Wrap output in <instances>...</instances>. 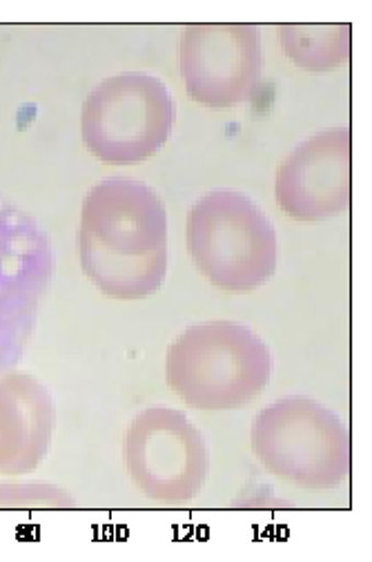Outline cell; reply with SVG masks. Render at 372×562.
Segmentation results:
<instances>
[{
	"label": "cell",
	"instance_id": "1",
	"mask_svg": "<svg viewBox=\"0 0 372 562\" xmlns=\"http://www.w3.org/2000/svg\"><path fill=\"white\" fill-rule=\"evenodd\" d=\"M81 268L110 300L138 302L161 291L168 274L166 203L147 183L110 177L83 199Z\"/></svg>",
	"mask_w": 372,
	"mask_h": 562
},
{
	"label": "cell",
	"instance_id": "2",
	"mask_svg": "<svg viewBox=\"0 0 372 562\" xmlns=\"http://www.w3.org/2000/svg\"><path fill=\"white\" fill-rule=\"evenodd\" d=\"M268 344L248 326L214 319L185 328L168 348L166 382L196 411H235L257 400L272 378Z\"/></svg>",
	"mask_w": 372,
	"mask_h": 562
},
{
	"label": "cell",
	"instance_id": "3",
	"mask_svg": "<svg viewBox=\"0 0 372 562\" xmlns=\"http://www.w3.org/2000/svg\"><path fill=\"white\" fill-rule=\"evenodd\" d=\"M185 244L196 270L223 293H252L277 272L274 226L239 190L203 194L188 213Z\"/></svg>",
	"mask_w": 372,
	"mask_h": 562
},
{
	"label": "cell",
	"instance_id": "4",
	"mask_svg": "<svg viewBox=\"0 0 372 562\" xmlns=\"http://www.w3.org/2000/svg\"><path fill=\"white\" fill-rule=\"evenodd\" d=\"M250 445L268 473L306 491H330L350 477L348 427L335 411L304 395L259 411Z\"/></svg>",
	"mask_w": 372,
	"mask_h": 562
},
{
	"label": "cell",
	"instance_id": "5",
	"mask_svg": "<svg viewBox=\"0 0 372 562\" xmlns=\"http://www.w3.org/2000/svg\"><path fill=\"white\" fill-rule=\"evenodd\" d=\"M174 121L177 105L161 79L125 72L101 81L88 94L81 136L105 166H138L168 144Z\"/></svg>",
	"mask_w": 372,
	"mask_h": 562
},
{
	"label": "cell",
	"instance_id": "6",
	"mask_svg": "<svg viewBox=\"0 0 372 562\" xmlns=\"http://www.w3.org/2000/svg\"><path fill=\"white\" fill-rule=\"evenodd\" d=\"M123 464L145 498L161 505L192 503L207 480V447L194 422L170 406L134 415L123 436Z\"/></svg>",
	"mask_w": 372,
	"mask_h": 562
},
{
	"label": "cell",
	"instance_id": "7",
	"mask_svg": "<svg viewBox=\"0 0 372 562\" xmlns=\"http://www.w3.org/2000/svg\"><path fill=\"white\" fill-rule=\"evenodd\" d=\"M52 272L54 255L45 231L0 194V375L23 360Z\"/></svg>",
	"mask_w": 372,
	"mask_h": 562
},
{
	"label": "cell",
	"instance_id": "8",
	"mask_svg": "<svg viewBox=\"0 0 372 562\" xmlns=\"http://www.w3.org/2000/svg\"><path fill=\"white\" fill-rule=\"evenodd\" d=\"M179 69L188 97L210 110L248 103L263 75L261 32L250 23L188 25L179 43Z\"/></svg>",
	"mask_w": 372,
	"mask_h": 562
},
{
	"label": "cell",
	"instance_id": "9",
	"mask_svg": "<svg viewBox=\"0 0 372 562\" xmlns=\"http://www.w3.org/2000/svg\"><path fill=\"white\" fill-rule=\"evenodd\" d=\"M352 196V136L328 127L302 140L279 166L274 199L300 224H324L343 215Z\"/></svg>",
	"mask_w": 372,
	"mask_h": 562
},
{
	"label": "cell",
	"instance_id": "10",
	"mask_svg": "<svg viewBox=\"0 0 372 562\" xmlns=\"http://www.w3.org/2000/svg\"><path fill=\"white\" fill-rule=\"evenodd\" d=\"M54 436V402L30 373L0 375V473L23 475L38 469Z\"/></svg>",
	"mask_w": 372,
	"mask_h": 562
},
{
	"label": "cell",
	"instance_id": "11",
	"mask_svg": "<svg viewBox=\"0 0 372 562\" xmlns=\"http://www.w3.org/2000/svg\"><path fill=\"white\" fill-rule=\"evenodd\" d=\"M283 54L311 75L343 67L352 54L350 23H288L279 27Z\"/></svg>",
	"mask_w": 372,
	"mask_h": 562
},
{
	"label": "cell",
	"instance_id": "12",
	"mask_svg": "<svg viewBox=\"0 0 372 562\" xmlns=\"http://www.w3.org/2000/svg\"><path fill=\"white\" fill-rule=\"evenodd\" d=\"M0 509H77V501L49 482H3Z\"/></svg>",
	"mask_w": 372,
	"mask_h": 562
}]
</instances>
